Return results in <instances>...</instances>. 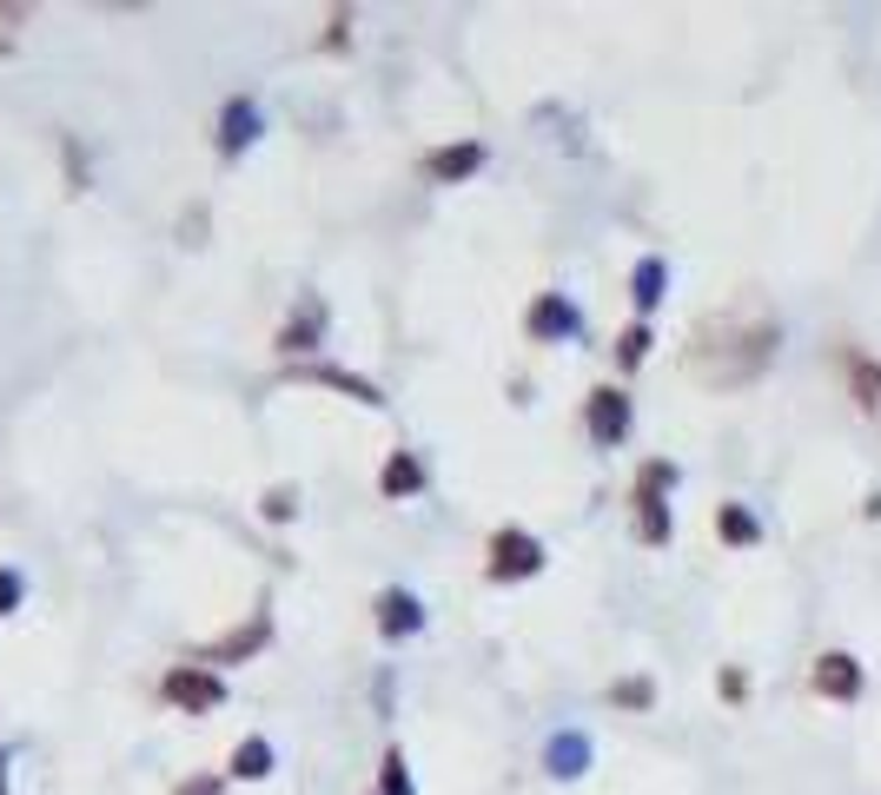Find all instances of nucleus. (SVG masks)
<instances>
[{
    "mask_svg": "<svg viewBox=\"0 0 881 795\" xmlns=\"http://www.w3.org/2000/svg\"><path fill=\"white\" fill-rule=\"evenodd\" d=\"M776 345H783L776 318H763V312H723V318H703V325H696V338H690L683 358H690V372H696L703 385L743 391V385H756V378L769 372Z\"/></svg>",
    "mask_w": 881,
    "mask_h": 795,
    "instance_id": "nucleus-1",
    "label": "nucleus"
},
{
    "mask_svg": "<svg viewBox=\"0 0 881 795\" xmlns=\"http://www.w3.org/2000/svg\"><path fill=\"white\" fill-rule=\"evenodd\" d=\"M491 584H524V577H537L544 571V544L531 537V531H497L491 537Z\"/></svg>",
    "mask_w": 881,
    "mask_h": 795,
    "instance_id": "nucleus-2",
    "label": "nucleus"
},
{
    "mask_svg": "<svg viewBox=\"0 0 881 795\" xmlns=\"http://www.w3.org/2000/svg\"><path fill=\"white\" fill-rule=\"evenodd\" d=\"M166 703H179V710H219L226 703V683L212 677V670H199V663H179V670H166Z\"/></svg>",
    "mask_w": 881,
    "mask_h": 795,
    "instance_id": "nucleus-3",
    "label": "nucleus"
},
{
    "mask_svg": "<svg viewBox=\"0 0 881 795\" xmlns=\"http://www.w3.org/2000/svg\"><path fill=\"white\" fill-rule=\"evenodd\" d=\"M524 332H531L537 345L577 338V305H570L564 292H537V299H531V312H524Z\"/></svg>",
    "mask_w": 881,
    "mask_h": 795,
    "instance_id": "nucleus-4",
    "label": "nucleus"
},
{
    "mask_svg": "<svg viewBox=\"0 0 881 795\" xmlns=\"http://www.w3.org/2000/svg\"><path fill=\"white\" fill-rule=\"evenodd\" d=\"M809 683H816V697L856 703V697H862V663H856L849 650H822V657H816V670H809Z\"/></svg>",
    "mask_w": 881,
    "mask_h": 795,
    "instance_id": "nucleus-5",
    "label": "nucleus"
},
{
    "mask_svg": "<svg viewBox=\"0 0 881 795\" xmlns=\"http://www.w3.org/2000/svg\"><path fill=\"white\" fill-rule=\"evenodd\" d=\"M836 365H842L849 398L862 405V418H875V425H881V365L869 358V352H856V345H842V352H836Z\"/></svg>",
    "mask_w": 881,
    "mask_h": 795,
    "instance_id": "nucleus-6",
    "label": "nucleus"
},
{
    "mask_svg": "<svg viewBox=\"0 0 881 795\" xmlns=\"http://www.w3.org/2000/svg\"><path fill=\"white\" fill-rule=\"evenodd\" d=\"M265 637H272V617H265V610H259V617H252V624H239V630H226V637H219V644H206V650H199V657H192V663H199V670H212V663H239V657H252V650H259V644H265Z\"/></svg>",
    "mask_w": 881,
    "mask_h": 795,
    "instance_id": "nucleus-7",
    "label": "nucleus"
},
{
    "mask_svg": "<svg viewBox=\"0 0 881 795\" xmlns=\"http://www.w3.org/2000/svg\"><path fill=\"white\" fill-rule=\"evenodd\" d=\"M484 166V146L478 139H458V146H431L424 153V179H438V186H458V179H471Z\"/></svg>",
    "mask_w": 881,
    "mask_h": 795,
    "instance_id": "nucleus-8",
    "label": "nucleus"
},
{
    "mask_svg": "<svg viewBox=\"0 0 881 795\" xmlns=\"http://www.w3.org/2000/svg\"><path fill=\"white\" fill-rule=\"evenodd\" d=\"M623 431H630V398L617 385H597L590 391V438L597 444H623Z\"/></svg>",
    "mask_w": 881,
    "mask_h": 795,
    "instance_id": "nucleus-9",
    "label": "nucleus"
},
{
    "mask_svg": "<svg viewBox=\"0 0 881 795\" xmlns=\"http://www.w3.org/2000/svg\"><path fill=\"white\" fill-rule=\"evenodd\" d=\"M252 139H259V106H252L245 93H232V100H226V113H219V153H226V159H239Z\"/></svg>",
    "mask_w": 881,
    "mask_h": 795,
    "instance_id": "nucleus-10",
    "label": "nucleus"
},
{
    "mask_svg": "<svg viewBox=\"0 0 881 795\" xmlns=\"http://www.w3.org/2000/svg\"><path fill=\"white\" fill-rule=\"evenodd\" d=\"M418 624H424V610H418V597H411V590H385V597H378V630H385L391 644H398V637H411Z\"/></svg>",
    "mask_w": 881,
    "mask_h": 795,
    "instance_id": "nucleus-11",
    "label": "nucleus"
},
{
    "mask_svg": "<svg viewBox=\"0 0 881 795\" xmlns=\"http://www.w3.org/2000/svg\"><path fill=\"white\" fill-rule=\"evenodd\" d=\"M318 332H325V305H318V299H305V305L285 318V332H279V352H312V345H318Z\"/></svg>",
    "mask_w": 881,
    "mask_h": 795,
    "instance_id": "nucleus-12",
    "label": "nucleus"
},
{
    "mask_svg": "<svg viewBox=\"0 0 881 795\" xmlns=\"http://www.w3.org/2000/svg\"><path fill=\"white\" fill-rule=\"evenodd\" d=\"M378 491H385V498H411V491H424V464H418L411 451H391L385 471H378Z\"/></svg>",
    "mask_w": 881,
    "mask_h": 795,
    "instance_id": "nucleus-13",
    "label": "nucleus"
},
{
    "mask_svg": "<svg viewBox=\"0 0 881 795\" xmlns=\"http://www.w3.org/2000/svg\"><path fill=\"white\" fill-rule=\"evenodd\" d=\"M670 491H677V464L650 458V464L637 471V491H630V504H637V511H643V504H670Z\"/></svg>",
    "mask_w": 881,
    "mask_h": 795,
    "instance_id": "nucleus-14",
    "label": "nucleus"
},
{
    "mask_svg": "<svg viewBox=\"0 0 881 795\" xmlns=\"http://www.w3.org/2000/svg\"><path fill=\"white\" fill-rule=\"evenodd\" d=\"M630 299H637V312H657V299H663V259H657V252L637 259V272H630Z\"/></svg>",
    "mask_w": 881,
    "mask_h": 795,
    "instance_id": "nucleus-15",
    "label": "nucleus"
},
{
    "mask_svg": "<svg viewBox=\"0 0 881 795\" xmlns=\"http://www.w3.org/2000/svg\"><path fill=\"white\" fill-rule=\"evenodd\" d=\"M305 378H318V385H332V391H345V398H358V405H385V391H378L371 378H352V372H332V365H312Z\"/></svg>",
    "mask_w": 881,
    "mask_h": 795,
    "instance_id": "nucleus-16",
    "label": "nucleus"
},
{
    "mask_svg": "<svg viewBox=\"0 0 881 795\" xmlns=\"http://www.w3.org/2000/svg\"><path fill=\"white\" fill-rule=\"evenodd\" d=\"M544 763H550V776H564V783H570V776H584V763H590V743L570 730V736H557V743H550V756H544Z\"/></svg>",
    "mask_w": 881,
    "mask_h": 795,
    "instance_id": "nucleus-17",
    "label": "nucleus"
},
{
    "mask_svg": "<svg viewBox=\"0 0 881 795\" xmlns=\"http://www.w3.org/2000/svg\"><path fill=\"white\" fill-rule=\"evenodd\" d=\"M232 776H245V783L272 776V743H265V736H245V743L232 750Z\"/></svg>",
    "mask_w": 881,
    "mask_h": 795,
    "instance_id": "nucleus-18",
    "label": "nucleus"
},
{
    "mask_svg": "<svg viewBox=\"0 0 881 795\" xmlns=\"http://www.w3.org/2000/svg\"><path fill=\"white\" fill-rule=\"evenodd\" d=\"M716 537H723V544H756V537H763V524H756L743 504H723V511H716Z\"/></svg>",
    "mask_w": 881,
    "mask_h": 795,
    "instance_id": "nucleus-19",
    "label": "nucleus"
},
{
    "mask_svg": "<svg viewBox=\"0 0 881 795\" xmlns=\"http://www.w3.org/2000/svg\"><path fill=\"white\" fill-rule=\"evenodd\" d=\"M643 358H650V325H643V318H637V325H630V332H623V338H617V365H623V372H637V365H643Z\"/></svg>",
    "mask_w": 881,
    "mask_h": 795,
    "instance_id": "nucleus-20",
    "label": "nucleus"
},
{
    "mask_svg": "<svg viewBox=\"0 0 881 795\" xmlns=\"http://www.w3.org/2000/svg\"><path fill=\"white\" fill-rule=\"evenodd\" d=\"M637 537L643 544H670V504H643L637 511Z\"/></svg>",
    "mask_w": 881,
    "mask_h": 795,
    "instance_id": "nucleus-21",
    "label": "nucleus"
},
{
    "mask_svg": "<svg viewBox=\"0 0 881 795\" xmlns=\"http://www.w3.org/2000/svg\"><path fill=\"white\" fill-rule=\"evenodd\" d=\"M378 795H411V770H405V756H398V750L385 756V776H378Z\"/></svg>",
    "mask_w": 881,
    "mask_h": 795,
    "instance_id": "nucleus-22",
    "label": "nucleus"
},
{
    "mask_svg": "<svg viewBox=\"0 0 881 795\" xmlns=\"http://www.w3.org/2000/svg\"><path fill=\"white\" fill-rule=\"evenodd\" d=\"M650 697H657V690H650V677H630V683H617V690H610V703H623V710H650Z\"/></svg>",
    "mask_w": 881,
    "mask_h": 795,
    "instance_id": "nucleus-23",
    "label": "nucleus"
},
{
    "mask_svg": "<svg viewBox=\"0 0 881 795\" xmlns=\"http://www.w3.org/2000/svg\"><path fill=\"white\" fill-rule=\"evenodd\" d=\"M292 511H298V491H292V484H272V491H265V517H272V524H285Z\"/></svg>",
    "mask_w": 881,
    "mask_h": 795,
    "instance_id": "nucleus-24",
    "label": "nucleus"
},
{
    "mask_svg": "<svg viewBox=\"0 0 881 795\" xmlns=\"http://www.w3.org/2000/svg\"><path fill=\"white\" fill-rule=\"evenodd\" d=\"M20 604V571H0V617Z\"/></svg>",
    "mask_w": 881,
    "mask_h": 795,
    "instance_id": "nucleus-25",
    "label": "nucleus"
},
{
    "mask_svg": "<svg viewBox=\"0 0 881 795\" xmlns=\"http://www.w3.org/2000/svg\"><path fill=\"white\" fill-rule=\"evenodd\" d=\"M345 27H352V13L338 7V13H332V27H325V46H338V40H345Z\"/></svg>",
    "mask_w": 881,
    "mask_h": 795,
    "instance_id": "nucleus-26",
    "label": "nucleus"
},
{
    "mask_svg": "<svg viewBox=\"0 0 881 795\" xmlns=\"http://www.w3.org/2000/svg\"><path fill=\"white\" fill-rule=\"evenodd\" d=\"M172 795H219V783H212V776H199V783H186V789H172Z\"/></svg>",
    "mask_w": 881,
    "mask_h": 795,
    "instance_id": "nucleus-27",
    "label": "nucleus"
},
{
    "mask_svg": "<svg viewBox=\"0 0 881 795\" xmlns=\"http://www.w3.org/2000/svg\"><path fill=\"white\" fill-rule=\"evenodd\" d=\"M0 53H13V40H7V33H0Z\"/></svg>",
    "mask_w": 881,
    "mask_h": 795,
    "instance_id": "nucleus-28",
    "label": "nucleus"
}]
</instances>
